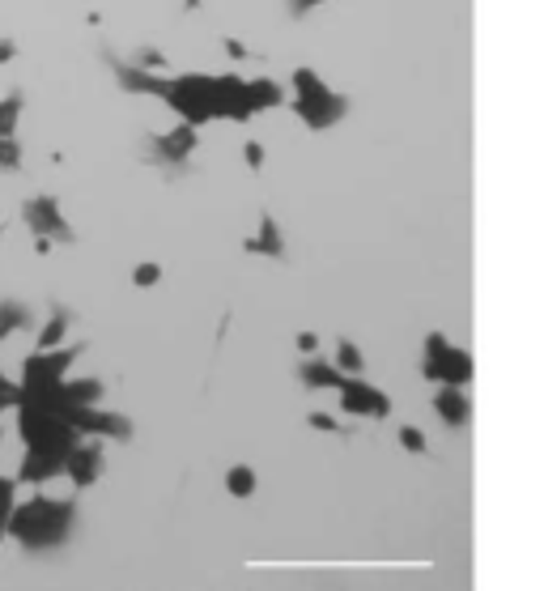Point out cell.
<instances>
[{
    "instance_id": "19",
    "label": "cell",
    "mask_w": 544,
    "mask_h": 591,
    "mask_svg": "<svg viewBox=\"0 0 544 591\" xmlns=\"http://www.w3.org/2000/svg\"><path fill=\"white\" fill-rule=\"evenodd\" d=\"M243 157H247V167H252V170H260V167H264V145L247 141V145H243Z\"/></svg>"
},
{
    "instance_id": "16",
    "label": "cell",
    "mask_w": 544,
    "mask_h": 591,
    "mask_svg": "<svg viewBox=\"0 0 544 591\" xmlns=\"http://www.w3.org/2000/svg\"><path fill=\"white\" fill-rule=\"evenodd\" d=\"M132 64H137V69H145V72H162V69H167V56H162L157 47H140Z\"/></svg>"
},
{
    "instance_id": "3",
    "label": "cell",
    "mask_w": 544,
    "mask_h": 591,
    "mask_svg": "<svg viewBox=\"0 0 544 591\" xmlns=\"http://www.w3.org/2000/svg\"><path fill=\"white\" fill-rule=\"evenodd\" d=\"M22 222H26L30 234H39V239H52V243H77V230L69 225L64 209H60V200L52 192H39V196H30L22 205Z\"/></svg>"
},
{
    "instance_id": "17",
    "label": "cell",
    "mask_w": 544,
    "mask_h": 591,
    "mask_svg": "<svg viewBox=\"0 0 544 591\" xmlns=\"http://www.w3.org/2000/svg\"><path fill=\"white\" fill-rule=\"evenodd\" d=\"M157 281H162V268L157 264H137L132 268V285H140V290H154Z\"/></svg>"
},
{
    "instance_id": "15",
    "label": "cell",
    "mask_w": 544,
    "mask_h": 591,
    "mask_svg": "<svg viewBox=\"0 0 544 591\" xmlns=\"http://www.w3.org/2000/svg\"><path fill=\"white\" fill-rule=\"evenodd\" d=\"M22 405V383H14L9 375H0V413H9V408Z\"/></svg>"
},
{
    "instance_id": "10",
    "label": "cell",
    "mask_w": 544,
    "mask_h": 591,
    "mask_svg": "<svg viewBox=\"0 0 544 591\" xmlns=\"http://www.w3.org/2000/svg\"><path fill=\"white\" fill-rule=\"evenodd\" d=\"M34 324V310L26 307V302H17V298H5L0 302V340H9L14 332H22V328Z\"/></svg>"
},
{
    "instance_id": "4",
    "label": "cell",
    "mask_w": 544,
    "mask_h": 591,
    "mask_svg": "<svg viewBox=\"0 0 544 591\" xmlns=\"http://www.w3.org/2000/svg\"><path fill=\"white\" fill-rule=\"evenodd\" d=\"M77 353H85V345H60V349L47 353H30L22 362V387L34 392V387H56L60 379H69V367L77 362Z\"/></svg>"
},
{
    "instance_id": "21",
    "label": "cell",
    "mask_w": 544,
    "mask_h": 591,
    "mask_svg": "<svg viewBox=\"0 0 544 591\" xmlns=\"http://www.w3.org/2000/svg\"><path fill=\"white\" fill-rule=\"evenodd\" d=\"M17 56V47H14V39H0V64H9V60Z\"/></svg>"
},
{
    "instance_id": "23",
    "label": "cell",
    "mask_w": 544,
    "mask_h": 591,
    "mask_svg": "<svg viewBox=\"0 0 544 591\" xmlns=\"http://www.w3.org/2000/svg\"><path fill=\"white\" fill-rule=\"evenodd\" d=\"M200 5H205V0H183V9H187V14H192V9H200Z\"/></svg>"
},
{
    "instance_id": "1",
    "label": "cell",
    "mask_w": 544,
    "mask_h": 591,
    "mask_svg": "<svg viewBox=\"0 0 544 591\" xmlns=\"http://www.w3.org/2000/svg\"><path fill=\"white\" fill-rule=\"evenodd\" d=\"M77 532V502L72 498H47L34 493L26 502H17L9 515V536L17 540V549L26 558H43V553L64 549Z\"/></svg>"
},
{
    "instance_id": "12",
    "label": "cell",
    "mask_w": 544,
    "mask_h": 591,
    "mask_svg": "<svg viewBox=\"0 0 544 591\" xmlns=\"http://www.w3.org/2000/svg\"><path fill=\"white\" fill-rule=\"evenodd\" d=\"M247 252H260V255H285L281 252V234H277V225H272V217L264 213V222H260V234L255 239L243 243Z\"/></svg>"
},
{
    "instance_id": "6",
    "label": "cell",
    "mask_w": 544,
    "mask_h": 591,
    "mask_svg": "<svg viewBox=\"0 0 544 591\" xmlns=\"http://www.w3.org/2000/svg\"><path fill=\"white\" fill-rule=\"evenodd\" d=\"M64 422L77 430V438H132V422L124 413H102V408H64Z\"/></svg>"
},
{
    "instance_id": "11",
    "label": "cell",
    "mask_w": 544,
    "mask_h": 591,
    "mask_svg": "<svg viewBox=\"0 0 544 591\" xmlns=\"http://www.w3.org/2000/svg\"><path fill=\"white\" fill-rule=\"evenodd\" d=\"M22 107H26V94H22V90H9V94L0 99V137H17Z\"/></svg>"
},
{
    "instance_id": "22",
    "label": "cell",
    "mask_w": 544,
    "mask_h": 591,
    "mask_svg": "<svg viewBox=\"0 0 544 591\" xmlns=\"http://www.w3.org/2000/svg\"><path fill=\"white\" fill-rule=\"evenodd\" d=\"M52 247H56L52 239H39V234H34V255H52Z\"/></svg>"
},
{
    "instance_id": "5",
    "label": "cell",
    "mask_w": 544,
    "mask_h": 591,
    "mask_svg": "<svg viewBox=\"0 0 544 591\" xmlns=\"http://www.w3.org/2000/svg\"><path fill=\"white\" fill-rule=\"evenodd\" d=\"M145 149H149V154H145L149 162L167 167L170 175H179V170H187V157H192V149H196V128L179 124V128H170V132L145 137Z\"/></svg>"
},
{
    "instance_id": "20",
    "label": "cell",
    "mask_w": 544,
    "mask_h": 591,
    "mask_svg": "<svg viewBox=\"0 0 544 591\" xmlns=\"http://www.w3.org/2000/svg\"><path fill=\"white\" fill-rule=\"evenodd\" d=\"M225 56H230V60H247L252 52H247V47H243L238 39H225Z\"/></svg>"
},
{
    "instance_id": "2",
    "label": "cell",
    "mask_w": 544,
    "mask_h": 591,
    "mask_svg": "<svg viewBox=\"0 0 544 591\" xmlns=\"http://www.w3.org/2000/svg\"><path fill=\"white\" fill-rule=\"evenodd\" d=\"M293 90H298L293 115H298L310 132L332 128L336 119H345V111H349V99H345V94H336V90H328L320 72L307 69V64H298V69H293Z\"/></svg>"
},
{
    "instance_id": "13",
    "label": "cell",
    "mask_w": 544,
    "mask_h": 591,
    "mask_svg": "<svg viewBox=\"0 0 544 591\" xmlns=\"http://www.w3.org/2000/svg\"><path fill=\"white\" fill-rule=\"evenodd\" d=\"M17 507V481L14 477H0V545L9 536V515Z\"/></svg>"
},
{
    "instance_id": "8",
    "label": "cell",
    "mask_w": 544,
    "mask_h": 591,
    "mask_svg": "<svg viewBox=\"0 0 544 591\" xmlns=\"http://www.w3.org/2000/svg\"><path fill=\"white\" fill-rule=\"evenodd\" d=\"M56 477H64V455L60 451H26L17 464V485H52Z\"/></svg>"
},
{
    "instance_id": "7",
    "label": "cell",
    "mask_w": 544,
    "mask_h": 591,
    "mask_svg": "<svg viewBox=\"0 0 544 591\" xmlns=\"http://www.w3.org/2000/svg\"><path fill=\"white\" fill-rule=\"evenodd\" d=\"M64 477L72 481V490H90L102 477V447L98 443H72L64 455Z\"/></svg>"
},
{
    "instance_id": "14",
    "label": "cell",
    "mask_w": 544,
    "mask_h": 591,
    "mask_svg": "<svg viewBox=\"0 0 544 591\" xmlns=\"http://www.w3.org/2000/svg\"><path fill=\"white\" fill-rule=\"evenodd\" d=\"M0 170H5V175H17V170H22V141H17V137H0Z\"/></svg>"
},
{
    "instance_id": "18",
    "label": "cell",
    "mask_w": 544,
    "mask_h": 591,
    "mask_svg": "<svg viewBox=\"0 0 544 591\" xmlns=\"http://www.w3.org/2000/svg\"><path fill=\"white\" fill-rule=\"evenodd\" d=\"M285 5H290V17H293V22H302V17L315 14V9H320V5H328V0H285Z\"/></svg>"
},
{
    "instance_id": "9",
    "label": "cell",
    "mask_w": 544,
    "mask_h": 591,
    "mask_svg": "<svg viewBox=\"0 0 544 591\" xmlns=\"http://www.w3.org/2000/svg\"><path fill=\"white\" fill-rule=\"evenodd\" d=\"M72 319H77V315H72L69 307H52V315H47V319H43V328H39V337H34V353H47V349H60V340H64V332H69L72 328Z\"/></svg>"
},
{
    "instance_id": "24",
    "label": "cell",
    "mask_w": 544,
    "mask_h": 591,
    "mask_svg": "<svg viewBox=\"0 0 544 591\" xmlns=\"http://www.w3.org/2000/svg\"><path fill=\"white\" fill-rule=\"evenodd\" d=\"M0 443H5V430H0Z\"/></svg>"
}]
</instances>
